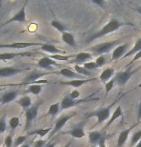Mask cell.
Returning a JSON list of instances; mask_svg holds the SVG:
<instances>
[{
  "label": "cell",
  "instance_id": "cell-1",
  "mask_svg": "<svg viewBox=\"0 0 141 147\" xmlns=\"http://www.w3.org/2000/svg\"><path fill=\"white\" fill-rule=\"evenodd\" d=\"M122 26V23L118 21L117 19H111L110 21H108L107 24H106L104 27H103L101 30L97 31L95 34H93L91 36L89 37V42H91L94 39H97V38H101L103 36H107L108 34H111L113 32L117 31L118 29Z\"/></svg>",
  "mask_w": 141,
  "mask_h": 147
},
{
  "label": "cell",
  "instance_id": "cell-2",
  "mask_svg": "<svg viewBox=\"0 0 141 147\" xmlns=\"http://www.w3.org/2000/svg\"><path fill=\"white\" fill-rule=\"evenodd\" d=\"M119 43V40H115V41H110V42H104L101 44H98V45L90 48V51L93 52L94 55H103V54L105 53H108L110 49L113 48V46L117 45Z\"/></svg>",
  "mask_w": 141,
  "mask_h": 147
},
{
  "label": "cell",
  "instance_id": "cell-3",
  "mask_svg": "<svg viewBox=\"0 0 141 147\" xmlns=\"http://www.w3.org/2000/svg\"><path fill=\"white\" fill-rule=\"evenodd\" d=\"M75 116H76V112H74V113H71V114H68V115H64V116H61L60 119H59L57 121H56L54 128L52 129V131H51V133H50L49 137L52 138L53 136H54V135L57 134L58 132L60 131L61 129L66 124V122L68 121L69 119H71L72 117H75Z\"/></svg>",
  "mask_w": 141,
  "mask_h": 147
},
{
  "label": "cell",
  "instance_id": "cell-4",
  "mask_svg": "<svg viewBox=\"0 0 141 147\" xmlns=\"http://www.w3.org/2000/svg\"><path fill=\"white\" fill-rule=\"evenodd\" d=\"M39 107H40V105L36 104L25 111V130H27L28 127H30L32 121L37 117V114H39Z\"/></svg>",
  "mask_w": 141,
  "mask_h": 147
},
{
  "label": "cell",
  "instance_id": "cell-5",
  "mask_svg": "<svg viewBox=\"0 0 141 147\" xmlns=\"http://www.w3.org/2000/svg\"><path fill=\"white\" fill-rule=\"evenodd\" d=\"M110 106H108L106 108H101V109L89 114V117H97L96 124H100V123L104 122L105 120H107L110 117Z\"/></svg>",
  "mask_w": 141,
  "mask_h": 147
},
{
  "label": "cell",
  "instance_id": "cell-6",
  "mask_svg": "<svg viewBox=\"0 0 141 147\" xmlns=\"http://www.w3.org/2000/svg\"><path fill=\"white\" fill-rule=\"evenodd\" d=\"M31 46H42V43H36V42H14V43H9V44H0V49L2 48H8V49H25Z\"/></svg>",
  "mask_w": 141,
  "mask_h": 147
},
{
  "label": "cell",
  "instance_id": "cell-7",
  "mask_svg": "<svg viewBox=\"0 0 141 147\" xmlns=\"http://www.w3.org/2000/svg\"><path fill=\"white\" fill-rule=\"evenodd\" d=\"M25 8H26V3L24 4V6H22L21 9L17 11V13L11 17L10 19H8L4 24H2V26H6L8 24H11L13 22H20L23 23L26 21V13H25Z\"/></svg>",
  "mask_w": 141,
  "mask_h": 147
},
{
  "label": "cell",
  "instance_id": "cell-8",
  "mask_svg": "<svg viewBox=\"0 0 141 147\" xmlns=\"http://www.w3.org/2000/svg\"><path fill=\"white\" fill-rule=\"evenodd\" d=\"M134 73H136V71L131 72V71H130V70H127V71H125V72H120L115 76L114 80L118 83V85L123 86V85H125L129 81V79L133 76V75Z\"/></svg>",
  "mask_w": 141,
  "mask_h": 147
},
{
  "label": "cell",
  "instance_id": "cell-9",
  "mask_svg": "<svg viewBox=\"0 0 141 147\" xmlns=\"http://www.w3.org/2000/svg\"><path fill=\"white\" fill-rule=\"evenodd\" d=\"M83 101H86V100H75V99L71 98V96H70L69 95L65 96L61 102V110L69 109V108L74 107L75 105L81 103V102H83Z\"/></svg>",
  "mask_w": 141,
  "mask_h": 147
},
{
  "label": "cell",
  "instance_id": "cell-10",
  "mask_svg": "<svg viewBox=\"0 0 141 147\" xmlns=\"http://www.w3.org/2000/svg\"><path fill=\"white\" fill-rule=\"evenodd\" d=\"M23 71L24 70L14 68V67H2L0 68V78H10V76H13Z\"/></svg>",
  "mask_w": 141,
  "mask_h": 147
},
{
  "label": "cell",
  "instance_id": "cell-11",
  "mask_svg": "<svg viewBox=\"0 0 141 147\" xmlns=\"http://www.w3.org/2000/svg\"><path fill=\"white\" fill-rule=\"evenodd\" d=\"M92 55L89 54L87 52H81L79 54L75 55V58L72 60V62L75 63V65H80V64H84L86 63V61L89 59H91Z\"/></svg>",
  "mask_w": 141,
  "mask_h": 147
},
{
  "label": "cell",
  "instance_id": "cell-12",
  "mask_svg": "<svg viewBox=\"0 0 141 147\" xmlns=\"http://www.w3.org/2000/svg\"><path fill=\"white\" fill-rule=\"evenodd\" d=\"M128 46H129L128 44H123V45L117 46L112 52V55H111V59L117 60V59H119V58L124 57L125 54H127L126 51H127V49H128Z\"/></svg>",
  "mask_w": 141,
  "mask_h": 147
},
{
  "label": "cell",
  "instance_id": "cell-13",
  "mask_svg": "<svg viewBox=\"0 0 141 147\" xmlns=\"http://www.w3.org/2000/svg\"><path fill=\"white\" fill-rule=\"evenodd\" d=\"M31 53H1L0 54V60L7 61L14 59V57H26V55H30Z\"/></svg>",
  "mask_w": 141,
  "mask_h": 147
},
{
  "label": "cell",
  "instance_id": "cell-14",
  "mask_svg": "<svg viewBox=\"0 0 141 147\" xmlns=\"http://www.w3.org/2000/svg\"><path fill=\"white\" fill-rule=\"evenodd\" d=\"M37 65L42 69H50L52 66H57L58 63L56 62L55 60H53L52 58H50L49 57H42L39 60Z\"/></svg>",
  "mask_w": 141,
  "mask_h": 147
},
{
  "label": "cell",
  "instance_id": "cell-15",
  "mask_svg": "<svg viewBox=\"0 0 141 147\" xmlns=\"http://www.w3.org/2000/svg\"><path fill=\"white\" fill-rule=\"evenodd\" d=\"M96 78H91V79H73V80L70 81H61L60 82L61 84L63 85H68V86H72L74 88H79L81 87L82 85L87 83V82H90L92 80H95Z\"/></svg>",
  "mask_w": 141,
  "mask_h": 147
},
{
  "label": "cell",
  "instance_id": "cell-16",
  "mask_svg": "<svg viewBox=\"0 0 141 147\" xmlns=\"http://www.w3.org/2000/svg\"><path fill=\"white\" fill-rule=\"evenodd\" d=\"M17 96L16 91H9V92L5 93L1 98H0V103L2 104H8L10 102L14 101Z\"/></svg>",
  "mask_w": 141,
  "mask_h": 147
},
{
  "label": "cell",
  "instance_id": "cell-17",
  "mask_svg": "<svg viewBox=\"0 0 141 147\" xmlns=\"http://www.w3.org/2000/svg\"><path fill=\"white\" fill-rule=\"evenodd\" d=\"M40 50L43 52L49 53V54H57V55L65 54V52L58 49L57 47H56L55 45H53V44H42V46L40 47Z\"/></svg>",
  "mask_w": 141,
  "mask_h": 147
},
{
  "label": "cell",
  "instance_id": "cell-18",
  "mask_svg": "<svg viewBox=\"0 0 141 147\" xmlns=\"http://www.w3.org/2000/svg\"><path fill=\"white\" fill-rule=\"evenodd\" d=\"M113 74H114V69L111 68V67H108V68H106L104 71L101 73L100 75V80H101L103 83H107L112 78L113 76Z\"/></svg>",
  "mask_w": 141,
  "mask_h": 147
},
{
  "label": "cell",
  "instance_id": "cell-19",
  "mask_svg": "<svg viewBox=\"0 0 141 147\" xmlns=\"http://www.w3.org/2000/svg\"><path fill=\"white\" fill-rule=\"evenodd\" d=\"M61 39L65 44L71 46V47H75L76 46V41H75V37L71 33H68V32H64V33L61 34Z\"/></svg>",
  "mask_w": 141,
  "mask_h": 147
},
{
  "label": "cell",
  "instance_id": "cell-20",
  "mask_svg": "<svg viewBox=\"0 0 141 147\" xmlns=\"http://www.w3.org/2000/svg\"><path fill=\"white\" fill-rule=\"evenodd\" d=\"M66 134L70 135V136H72L73 138H75V139H82V138H84V136H86V133H84V128L81 127V126H78V127L73 128L72 130L66 132Z\"/></svg>",
  "mask_w": 141,
  "mask_h": 147
},
{
  "label": "cell",
  "instance_id": "cell-21",
  "mask_svg": "<svg viewBox=\"0 0 141 147\" xmlns=\"http://www.w3.org/2000/svg\"><path fill=\"white\" fill-rule=\"evenodd\" d=\"M60 74L63 76H64V78H72V80H73V79H80V78H80V75L77 74L76 72H74V71H72V70L69 69V68L61 69L60 71Z\"/></svg>",
  "mask_w": 141,
  "mask_h": 147
},
{
  "label": "cell",
  "instance_id": "cell-22",
  "mask_svg": "<svg viewBox=\"0 0 141 147\" xmlns=\"http://www.w3.org/2000/svg\"><path fill=\"white\" fill-rule=\"evenodd\" d=\"M131 128L126 129V130L122 131L121 133L119 134L118 140H117V146L123 147V145L125 144V142H127V140L129 138V135H130V133H131Z\"/></svg>",
  "mask_w": 141,
  "mask_h": 147
},
{
  "label": "cell",
  "instance_id": "cell-23",
  "mask_svg": "<svg viewBox=\"0 0 141 147\" xmlns=\"http://www.w3.org/2000/svg\"><path fill=\"white\" fill-rule=\"evenodd\" d=\"M104 135H102L101 132H98V131H91L90 133L89 134V142L90 143L92 144L96 145L98 144L100 142V140H102V138Z\"/></svg>",
  "mask_w": 141,
  "mask_h": 147
},
{
  "label": "cell",
  "instance_id": "cell-24",
  "mask_svg": "<svg viewBox=\"0 0 141 147\" xmlns=\"http://www.w3.org/2000/svg\"><path fill=\"white\" fill-rule=\"evenodd\" d=\"M123 116H124V115H123V111H122L121 106H117V108L114 110L112 115H111L110 119L108 120V122L107 123V127H108V126H110L112 124L114 120H116L117 119H119V117H123Z\"/></svg>",
  "mask_w": 141,
  "mask_h": 147
},
{
  "label": "cell",
  "instance_id": "cell-25",
  "mask_svg": "<svg viewBox=\"0 0 141 147\" xmlns=\"http://www.w3.org/2000/svg\"><path fill=\"white\" fill-rule=\"evenodd\" d=\"M140 51H141V38H138V39L136 41V44H134V48L131 50H130L129 52H127V54H126L122 58L124 59V58H127V57H131V55H136L137 53L140 52Z\"/></svg>",
  "mask_w": 141,
  "mask_h": 147
},
{
  "label": "cell",
  "instance_id": "cell-26",
  "mask_svg": "<svg viewBox=\"0 0 141 147\" xmlns=\"http://www.w3.org/2000/svg\"><path fill=\"white\" fill-rule=\"evenodd\" d=\"M17 103H18L20 106H21L23 109H29V108L32 107V99L30 96H24L22 98H20L18 100H17Z\"/></svg>",
  "mask_w": 141,
  "mask_h": 147
},
{
  "label": "cell",
  "instance_id": "cell-27",
  "mask_svg": "<svg viewBox=\"0 0 141 147\" xmlns=\"http://www.w3.org/2000/svg\"><path fill=\"white\" fill-rule=\"evenodd\" d=\"M42 91V86L40 84H32L28 88V92H30L33 95H40Z\"/></svg>",
  "mask_w": 141,
  "mask_h": 147
},
{
  "label": "cell",
  "instance_id": "cell-28",
  "mask_svg": "<svg viewBox=\"0 0 141 147\" xmlns=\"http://www.w3.org/2000/svg\"><path fill=\"white\" fill-rule=\"evenodd\" d=\"M72 57H73V55H51L49 57L52 58V59L55 60V61H68Z\"/></svg>",
  "mask_w": 141,
  "mask_h": 147
},
{
  "label": "cell",
  "instance_id": "cell-29",
  "mask_svg": "<svg viewBox=\"0 0 141 147\" xmlns=\"http://www.w3.org/2000/svg\"><path fill=\"white\" fill-rule=\"evenodd\" d=\"M60 107H61V104L57 102V103H54L52 105H50L48 111H47V115H50V116H56L59 111H60Z\"/></svg>",
  "mask_w": 141,
  "mask_h": 147
},
{
  "label": "cell",
  "instance_id": "cell-30",
  "mask_svg": "<svg viewBox=\"0 0 141 147\" xmlns=\"http://www.w3.org/2000/svg\"><path fill=\"white\" fill-rule=\"evenodd\" d=\"M19 123H20V120L18 117H11L10 120H9V127H10L12 131H14L19 126Z\"/></svg>",
  "mask_w": 141,
  "mask_h": 147
},
{
  "label": "cell",
  "instance_id": "cell-31",
  "mask_svg": "<svg viewBox=\"0 0 141 147\" xmlns=\"http://www.w3.org/2000/svg\"><path fill=\"white\" fill-rule=\"evenodd\" d=\"M51 26L53 28H55L57 31L61 32V34L65 32V27H64V25L63 24V23H61L60 21H58V20H52Z\"/></svg>",
  "mask_w": 141,
  "mask_h": 147
},
{
  "label": "cell",
  "instance_id": "cell-32",
  "mask_svg": "<svg viewBox=\"0 0 141 147\" xmlns=\"http://www.w3.org/2000/svg\"><path fill=\"white\" fill-rule=\"evenodd\" d=\"M50 131H52L51 128H43V129H37V130L34 131V132H31L30 135H37L40 136V138H43L44 136H46L47 134L49 133Z\"/></svg>",
  "mask_w": 141,
  "mask_h": 147
},
{
  "label": "cell",
  "instance_id": "cell-33",
  "mask_svg": "<svg viewBox=\"0 0 141 147\" xmlns=\"http://www.w3.org/2000/svg\"><path fill=\"white\" fill-rule=\"evenodd\" d=\"M74 69L77 74L79 75H83V76H91V72L87 71V69L84 68V66H81V65H75L74 66Z\"/></svg>",
  "mask_w": 141,
  "mask_h": 147
},
{
  "label": "cell",
  "instance_id": "cell-34",
  "mask_svg": "<svg viewBox=\"0 0 141 147\" xmlns=\"http://www.w3.org/2000/svg\"><path fill=\"white\" fill-rule=\"evenodd\" d=\"M141 140V130L140 131H137L136 133H134L131 137V145L133 146L136 143H138Z\"/></svg>",
  "mask_w": 141,
  "mask_h": 147
},
{
  "label": "cell",
  "instance_id": "cell-35",
  "mask_svg": "<svg viewBox=\"0 0 141 147\" xmlns=\"http://www.w3.org/2000/svg\"><path fill=\"white\" fill-rule=\"evenodd\" d=\"M84 68L87 69V71H93V70H96L98 68V66H97V64L95 61H89V62H86L84 64Z\"/></svg>",
  "mask_w": 141,
  "mask_h": 147
},
{
  "label": "cell",
  "instance_id": "cell-36",
  "mask_svg": "<svg viewBox=\"0 0 141 147\" xmlns=\"http://www.w3.org/2000/svg\"><path fill=\"white\" fill-rule=\"evenodd\" d=\"M114 82H115V80H114V78H111L110 81L107 82V83L105 84L106 96H108V94L110 93L111 90H112V88H113V86H114Z\"/></svg>",
  "mask_w": 141,
  "mask_h": 147
},
{
  "label": "cell",
  "instance_id": "cell-37",
  "mask_svg": "<svg viewBox=\"0 0 141 147\" xmlns=\"http://www.w3.org/2000/svg\"><path fill=\"white\" fill-rule=\"evenodd\" d=\"M26 140V136H19L17 137L16 140H14V147H20L21 145L24 144Z\"/></svg>",
  "mask_w": 141,
  "mask_h": 147
},
{
  "label": "cell",
  "instance_id": "cell-38",
  "mask_svg": "<svg viewBox=\"0 0 141 147\" xmlns=\"http://www.w3.org/2000/svg\"><path fill=\"white\" fill-rule=\"evenodd\" d=\"M13 136L10 134L8 135L7 137L5 138V140H4V145L5 147H12V145H13Z\"/></svg>",
  "mask_w": 141,
  "mask_h": 147
},
{
  "label": "cell",
  "instance_id": "cell-39",
  "mask_svg": "<svg viewBox=\"0 0 141 147\" xmlns=\"http://www.w3.org/2000/svg\"><path fill=\"white\" fill-rule=\"evenodd\" d=\"M95 62H96L97 66H98V67L104 66L105 63H106V57H105V55H99V57H97V59H96Z\"/></svg>",
  "mask_w": 141,
  "mask_h": 147
},
{
  "label": "cell",
  "instance_id": "cell-40",
  "mask_svg": "<svg viewBox=\"0 0 141 147\" xmlns=\"http://www.w3.org/2000/svg\"><path fill=\"white\" fill-rule=\"evenodd\" d=\"M7 130V124H6V120L4 117H2L0 119V135L3 134L4 132H6Z\"/></svg>",
  "mask_w": 141,
  "mask_h": 147
},
{
  "label": "cell",
  "instance_id": "cell-41",
  "mask_svg": "<svg viewBox=\"0 0 141 147\" xmlns=\"http://www.w3.org/2000/svg\"><path fill=\"white\" fill-rule=\"evenodd\" d=\"M46 144V140H37L35 142V147H45L44 145Z\"/></svg>",
  "mask_w": 141,
  "mask_h": 147
},
{
  "label": "cell",
  "instance_id": "cell-42",
  "mask_svg": "<svg viewBox=\"0 0 141 147\" xmlns=\"http://www.w3.org/2000/svg\"><path fill=\"white\" fill-rule=\"evenodd\" d=\"M70 96H71V98H73V99H77L79 96H80V92L79 91H77V90H74V91H72L71 93H70V95H69Z\"/></svg>",
  "mask_w": 141,
  "mask_h": 147
},
{
  "label": "cell",
  "instance_id": "cell-43",
  "mask_svg": "<svg viewBox=\"0 0 141 147\" xmlns=\"http://www.w3.org/2000/svg\"><path fill=\"white\" fill-rule=\"evenodd\" d=\"M140 58H141V51L137 53L136 55H134V57L133 58V60H131V63L134 62V61H136L137 59H140Z\"/></svg>",
  "mask_w": 141,
  "mask_h": 147
},
{
  "label": "cell",
  "instance_id": "cell-44",
  "mask_svg": "<svg viewBox=\"0 0 141 147\" xmlns=\"http://www.w3.org/2000/svg\"><path fill=\"white\" fill-rule=\"evenodd\" d=\"M105 136H103L102 140H100L99 142V147H106V139H105Z\"/></svg>",
  "mask_w": 141,
  "mask_h": 147
},
{
  "label": "cell",
  "instance_id": "cell-45",
  "mask_svg": "<svg viewBox=\"0 0 141 147\" xmlns=\"http://www.w3.org/2000/svg\"><path fill=\"white\" fill-rule=\"evenodd\" d=\"M140 119H141V101L138 106V111H137V120L140 121Z\"/></svg>",
  "mask_w": 141,
  "mask_h": 147
},
{
  "label": "cell",
  "instance_id": "cell-46",
  "mask_svg": "<svg viewBox=\"0 0 141 147\" xmlns=\"http://www.w3.org/2000/svg\"><path fill=\"white\" fill-rule=\"evenodd\" d=\"M92 2L94 3V4L100 5L101 7H104V6H105V1H103V0H102V1H97V0H93Z\"/></svg>",
  "mask_w": 141,
  "mask_h": 147
},
{
  "label": "cell",
  "instance_id": "cell-47",
  "mask_svg": "<svg viewBox=\"0 0 141 147\" xmlns=\"http://www.w3.org/2000/svg\"><path fill=\"white\" fill-rule=\"evenodd\" d=\"M55 145H56V142H51V143H49V144H47L45 147H55Z\"/></svg>",
  "mask_w": 141,
  "mask_h": 147
},
{
  "label": "cell",
  "instance_id": "cell-48",
  "mask_svg": "<svg viewBox=\"0 0 141 147\" xmlns=\"http://www.w3.org/2000/svg\"><path fill=\"white\" fill-rule=\"evenodd\" d=\"M136 147H141V140H140V142H139L138 143H137L136 145Z\"/></svg>",
  "mask_w": 141,
  "mask_h": 147
},
{
  "label": "cell",
  "instance_id": "cell-49",
  "mask_svg": "<svg viewBox=\"0 0 141 147\" xmlns=\"http://www.w3.org/2000/svg\"><path fill=\"white\" fill-rule=\"evenodd\" d=\"M20 147H30V146H29L28 144H23V145H21Z\"/></svg>",
  "mask_w": 141,
  "mask_h": 147
},
{
  "label": "cell",
  "instance_id": "cell-50",
  "mask_svg": "<svg viewBox=\"0 0 141 147\" xmlns=\"http://www.w3.org/2000/svg\"><path fill=\"white\" fill-rule=\"evenodd\" d=\"M137 11H138V13H139L141 14V7H139L138 9H137Z\"/></svg>",
  "mask_w": 141,
  "mask_h": 147
},
{
  "label": "cell",
  "instance_id": "cell-51",
  "mask_svg": "<svg viewBox=\"0 0 141 147\" xmlns=\"http://www.w3.org/2000/svg\"><path fill=\"white\" fill-rule=\"evenodd\" d=\"M69 145H70V142H68V143H67V144H66L65 146H64V147H69Z\"/></svg>",
  "mask_w": 141,
  "mask_h": 147
},
{
  "label": "cell",
  "instance_id": "cell-52",
  "mask_svg": "<svg viewBox=\"0 0 141 147\" xmlns=\"http://www.w3.org/2000/svg\"><path fill=\"white\" fill-rule=\"evenodd\" d=\"M3 90H4V88H0V92H2Z\"/></svg>",
  "mask_w": 141,
  "mask_h": 147
},
{
  "label": "cell",
  "instance_id": "cell-53",
  "mask_svg": "<svg viewBox=\"0 0 141 147\" xmlns=\"http://www.w3.org/2000/svg\"><path fill=\"white\" fill-rule=\"evenodd\" d=\"M1 5H2V1H0V8H1Z\"/></svg>",
  "mask_w": 141,
  "mask_h": 147
},
{
  "label": "cell",
  "instance_id": "cell-54",
  "mask_svg": "<svg viewBox=\"0 0 141 147\" xmlns=\"http://www.w3.org/2000/svg\"><path fill=\"white\" fill-rule=\"evenodd\" d=\"M138 88H141V83H140V84L138 85Z\"/></svg>",
  "mask_w": 141,
  "mask_h": 147
},
{
  "label": "cell",
  "instance_id": "cell-55",
  "mask_svg": "<svg viewBox=\"0 0 141 147\" xmlns=\"http://www.w3.org/2000/svg\"><path fill=\"white\" fill-rule=\"evenodd\" d=\"M140 26H141V22H140Z\"/></svg>",
  "mask_w": 141,
  "mask_h": 147
}]
</instances>
